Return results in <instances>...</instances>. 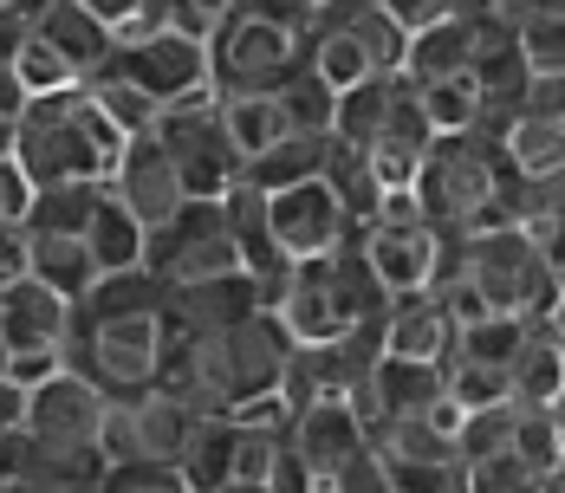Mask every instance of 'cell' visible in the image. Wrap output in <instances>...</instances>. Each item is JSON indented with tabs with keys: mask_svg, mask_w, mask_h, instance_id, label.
I'll return each instance as SVG.
<instances>
[{
	"mask_svg": "<svg viewBox=\"0 0 565 493\" xmlns=\"http://www.w3.org/2000/svg\"><path fill=\"white\" fill-rule=\"evenodd\" d=\"M501 163H508L513 182H546V175H565V124H540V117H494L488 124Z\"/></svg>",
	"mask_w": 565,
	"mask_h": 493,
	"instance_id": "obj_22",
	"label": "cell"
},
{
	"mask_svg": "<svg viewBox=\"0 0 565 493\" xmlns=\"http://www.w3.org/2000/svg\"><path fill=\"white\" fill-rule=\"evenodd\" d=\"M234 7L241 0H157V26H175V33H189V40L209 46V33L222 26Z\"/></svg>",
	"mask_w": 565,
	"mask_h": 493,
	"instance_id": "obj_42",
	"label": "cell"
},
{
	"mask_svg": "<svg viewBox=\"0 0 565 493\" xmlns=\"http://www.w3.org/2000/svg\"><path fill=\"white\" fill-rule=\"evenodd\" d=\"M0 493H33V481L20 468H0Z\"/></svg>",
	"mask_w": 565,
	"mask_h": 493,
	"instance_id": "obj_52",
	"label": "cell"
},
{
	"mask_svg": "<svg viewBox=\"0 0 565 493\" xmlns=\"http://www.w3.org/2000/svg\"><path fill=\"white\" fill-rule=\"evenodd\" d=\"M409 195L443 240H461V234H481V227H508L513 175L494 150V137L468 130V137H436L429 143Z\"/></svg>",
	"mask_w": 565,
	"mask_h": 493,
	"instance_id": "obj_3",
	"label": "cell"
},
{
	"mask_svg": "<svg viewBox=\"0 0 565 493\" xmlns=\"http://www.w3.org/2000/svg\"><path fill=\"white\" fill-rule=\"evenodd\" d=\"M98 493H182V481L170 468H111Z\"/></svg>",
	"mask_w": 565,
	"mask_h": 493,
	"instance_id": "obj_48",
	"label": "cell"
},
{
	"mask_svg": "<svg viewBox=\"0 0 565 493\" xmlns=\"http://www.w3.org/2000/svg\"><path fill=\"white\" fill-rule=\"evenodd\" d=\"M20 274L40 279V286H53L58 299H72V306L98 286V267H92L85 240H78V234H40V227L20 234Z\"/></svg>",
	"mask_w": 565,
	"mask_h": 493,
	"instance_id": "obj_21",
	"label": "cell"
},
{
	"mask_svg": "<svg viewBox=\"0 0 565 493\" xmlns=\"http://www.w3.org/2000/svg\"><path fill=\"white\" fill-rule=\"evenodd\" d=\"M533 344V331L526 319H501V312H488V319H475V325H461L449 337V357L461 364H481V371H501L508 377L513 364H520V351Z\"/></svg>",
	"mask_w": 565,
	"mask_h": 493,
	"instance_id": "obj_27",
	"label": "cell"
},
{
	"mask_svg": "<svg viewBox=\"0 0 565 493\" xmlns=\"http://www.w3.org/2000/svg\"><path fill=\"white\" fill-rule=\"evenodd\" d=\"M436 371H443V396H449L461 416L508 403V377H501V371H481V364H461V357H443Z\"/></svg>",
	"mask_w": 565,
	"mask_h": 493,
	"instance_id": "obj_37",
	"label": "cell"
},
{
	"mask_svg": "<svg viewBox=\"0 0 565 493\" xmlns=\"http://www.w3.org/2000/svg\"><path fill=\"white\" fill-rule=\"evenodd\" d=\"M267 493H319V481L280 448V461H274V474H267Z\"/></svg>",
	"mask_w": 565,
	"mask_h": 493,
	"instance_id": "obj_51",
	"label": "cell"
},
{
	"mask_svg": "<svg viewBox=\"0 0 565 493\" xmlns=\"http://www.w3.org/2000/svg\"><path fill=\"white\" fill-rule=\"evenodd\" d=\"M78 92H85V98L98 105V117L111 124L124 143H130V137H150V124H157V105H150V98H137V92H130V85H124L117 72H92V78H85Z\"/></svg>",
	"mask_w": 565,
	"mask_h": 493,
	"instance_id": "obj_36",
	"label": "cell"
},
{
	"mask_svg": "<svg viewBox=\"0 0 565 493\" xmlns=\"http://www.w3.org/2000/svg\"><path fill=\"white\" fill-rule=\"evenodd\" d=\"M326 169V137H286L280 150H267L260 163L241 169V182L247 189H260V195H274V189H292V182H306V175H319Z\"/></svg>",
	"mask_w": 565,
	"mask_h": 493,
	"instance_id": "obj_34",
	"label": "cell"
},
{
	"mask_svg": "<svg viewBox=\"0 0 565 493\" xmlns=\"http://www.w3.org/2000/svg\"><path fill=\"white\" fill-rule=\"evenodd\" d=\"M202 429V416H189L182 403H175L170 389H137L130 396V468H170L189 454V441Z\"/></svg>",
	"mask_w": 565,
	"mask_h": 493,
	"instance_id": "obj_17",
	"label": "cell"
},
{
	"mask_svg": "<svg viewBox=\"0 0 565 493\" xmlns=\"http://www.w3.org/2000/svg\"><path fill=\"white\" fill-rule=\"evenodd\" d=\"M371 454L384 468H461L455 461V441L443 429H429L423 416H403V422H384L371 429Z\"/></svg>",
	"mask_w": 565,
	"mask_h": 493,
	"instance_id": "obj_28",
	"label": "cell"
},
{
	"mask_svg": "<svg viewBox=\"0 0 565 493\" xmlns=\"http://www.w3.org/2000/svg\"><path fill=\"white\" fill-rule=\"evenodd\" d=\"M26 215H33V182L20 175L13 150H0V227H7V234H20Z\"/></svg>",
	"mask_w": 565,
	"mask_h": 493,
	"instance_id": "obj_44",
	"label": "cell"
},
{
	"mask_svg": "<svg viewBox=\"0 0 565 493\" xmlns=\"http://www.w3.org/2000/svg\"><path fill=\"white\" fill-rule=\"evenodd\" d=\"M391 98H396V72H377L364 85H351L344 98H332V143H351V150H371L384 117H391Z\"/></svg>",
	"mask_w": 565,
	"mask_h": 493,
	"instance_id": "obj_26",
	"label": "cell"
},
{
	"mask_svg": "<svg viewBox=\"0 0 565 493\" xmlns=\"http://www.w3.org/2000/svg\"><path fill=\"white\" fill-rule=\"evenodd\" d=\"M175 481H182V493H222L234 481V422L227 416L195 429L189 454L175 461Z\"/></svg>",
	"mask_w": 565,
	"mask_h": 493,
	"instance_id": "obj_30",
	"label": "cell"
},
{
	"mask_svg": "<svg viewBox=\"0 0 565 493\" xmlns=\"http://www.w3.org/2000/svg\"><path fill=\"white\" fill-rule=\"evenodd\" d=\"M143 274L157 279V292L241 274V247H234V234H227L222 202H189L170 227H157L150 247H143Z\"/></svg>",
	"mask_w": 565,
	"mask_h": 493,
	"instance_id": "obj_8",
	"label": "cell"
},
{
	"mask_svg": "<svg viewBox=\"0 0 565 493\" xmlns=\"http://www.w3.org/2000/svg\"><path fill=\"white\" fill-rule=\"evenodd\" d=\"M157 279L117 274L98 279L72 306V337H65V371H78L98 396H137L163 371V325H157Z\"/></svg>",
	"mask_w": 565,
	"mask_h": 493,
	"instance_id": "obj_1",
	"label": "cell"
},
{
	"mask_svg": "<svg viewBox=\"0 0 565 493\" xmlns=\"http://www.w3.org/2000/svg\"><path fill=\"white\" fill-rule=\"evenodd\" d=\"M306 20L344 33L351 46H364V58H371L377 72H396V65H403V40H409V33L396 26L377 0H326V7H319V13H306Z\"/></svg>",
	"mask_w": 565,
	"mask_h": 493,
	"instance_id": "obj_24",
	"label": "cell"
},
{
	"mask_svg": "<svg viewBox=\"0 0 565 493\" xmlns=\"http://www.w3.org/2000/svg\"><path fill=\"white\" fill-rule=\"evenodd\" d=\"M78 240H85V254H92L98 279L143 274V247H150V234L130 221V208L117 202L111 189H98V195H92V215H85V227H78Z\"/></svg>",
	"mask_w": 565,
	"mask_h": 493,
	"instance_id": "obj_20",
	"label": "cell"
},
{
	"mask_svg": "<svg viewBox=\"0 0 565 493\" xmlns=\"http://www.w3.org/2000/svg\"><path fill=\"white\" fill-rule=\"evenodd\" d=\"M364 234V267L377 274V286L391 299H416L436 286L443 267V234L436 227H409V234H384V227H358Z\"/></svg>",
	"mask_w": 565,
	"mask_h": 493,
	"instance_id": "obj_15",
	"label": "cell"
},
{
	"mask_svg": "<svg viewBox=\"0 0 565 493\" xmlns=\"http://www.w3.org/2000/svg\"><path fill=\"white\" fill-rule=\"evenodd\" d=\"M222 493H267V487H234V481H227V487Z\"/></svg>",
	"mask_w": 565,
	"mask_h": 493,
	"instance_id": "obj_56",
	"label": "cell"
},
{
	"mask_svg": "<svg viewBox=\"0 0 565 493\" xmlns=\"http://www.w3.org/2000/svg\"><path fill=\"white\" fill-rule=\"evenodd\" d=\"M150 143L170 157V169L182 175V195H189V202H222L227 189L241 182V157H234V143H227V130H222L215 92H195V98H182V105L157 110Z\"/></svg>",
	"mask_w": 565,
	"mask_h": 493,
	"instance_id": "obj_6",
	"label": "cell"
},
{
	"mask_svg": "<svg viewBox=\"0 0 565 493\" xmlns=\"http://www.w3.org/2000/svg\"><path fill=\"white\" fill-rule=\"evenodd\" d=\"M222 344V377H227V416L260 403V396H280L286 364H292V337L280 331L274 312H254L241 319L234 331H215Z\"/></svg>",
	"mask_w": 565,
	"mask_h": 493,
	"instance_id": "obj_11",
	"label": "cell"
},
{
	"mask_svg": "<svg viewBox=\"0 0 565 493\" xmlns=\"http://www.w3.org/2000/svg\"><path fill=\"white\" fill-rule=\"evenodd\" d=\"M26 409H33V389H20V384L0 377V436H20V429H26Z\"/></svg>",
	"mask_w": 565,
	"mask_h": 493,
	"instance_id": "obj_50",
	"label": "cell"
},
{
	"mask_svg": "<svg viewBox=\"0 0 565 493\" xmlns=\"http://www.w3.org/2000/svg\"><path fill=\"white\" fill-rule=\"evenodd\" d=\"M274 98L286 105V117H292V130H299V137H326V130H332V92H326L306 65L286 78Z\"/></svg>",
	"mask_w": 565,
	"mask_h": 493,
	"instance_id": "obj_39",
	"label": "cell"
},
{
	"mask_svg": "<svg viewBox=\"0 0 565 493\" xmlns=\"http://www.w3.org/2000/svg\"><path fill=\"white\" fill-rule=\"evenodd\" d=\"M26 7H33V0H0V20H20Z\"/></svg>",
	"mask_w": 565,
	"mask_h": 493,
	"instance_id": "obj_53",
	"label": "cell"
},
{
	"mask_svg": "<svg viewBox=\"0 0 565 493\" xmlns=\"http://www.w3.org/2000/svg\"><path fill=\"white\" fill-rule=\"evenodd\" d=\"M377 344H384V357L443 364V357H449V319H443V306H436L429 292L391 299V312H384V325H377Z\"/></svg>",
	"mask_w": 565,
	"mask_h": 493,
	"instance_id": "obj_23",
	"label": "cell"
},
{
	"mask_svg": "<svg viewBox=\"0 0 565 493\" xmlns=\"http://www.w3.org/2000/svg\"><path fill=\"white\" fill-rule=\"evenodd\" d=\"M319 493H326V487H319Z\"/></svg>",
	"mask_w": 565,
	"mask_h": 493,
	"instance_id": "obj_58",
	"label": "cell"
},
{
	"mask_svg": "<svg viewBox=\"0 0 565 493\" xmlns=\"http://www.w3.org/2000/svg\"><path fill=\"white\" fill-rule=\"evenodd\" d=\"M513 117L565 124V78L559 72H526V78H520V98H513Z\"/></svg>",
	"mask_w": 565,
	"mask_h": 493,
	"instance_id": "obj_43",
	"label": "cell"
},
{
	"mask_svg": "<svg viewBox=\"0 0 565 493\" xmlns=\"http://www.w3.org/2000/svg\"><path fill=\"white\" fill-rule=\"evenodd\" d=\"M533 493H565V474H546V481H540Z\"/></svg>",
	"mask_w": 565,
	"mask_h": 493,
	"instance_id": "obj_54",
	"label": "cell"
},
{
	"mask_svg": "<svg viewBox=\"0 0 565 493\" xmlns=\"http://www.w3.org/2000/svg\"><path fill=\"white\" fill-rule=\"evenodd\" d=\"M98 416H105V396L85 384L78 371H58L33 389V409H26V429L20 436H65V441H98Z\"/></svg>",
	"mask_w": 565,
	"mask_h": 493,
	"instance_id": "obj_19",
	"label": "cell"
},
{
	"mask_svg": "<svg viewBox=\"0 0 565 493\" xmlns=\"http://www.w3.org/2000/svg\"><path fill=\"white\" fill-rule=\"evenodd\" d=\"M513 416H520L513 403H494V409L461 416V429H455V461H488V454H508Z\"/></svg>",
	"mask_w": 565,
	"mask_h": 493,
	"instance_id": "obj_38",
	"label": "cell"
},
{
	"mask_svg": "<svg viewBox=\"0 0 565 493\" xmlns=\"http://www.w3.org/2000/svg\"><path fill=\"white\" fill-rule=\"evenodd\" d=\"M65 371V351H33V357H0V377L20 389H40L46 377H58Z\"/></svg>",
	"mask_w": 565,
	"mask_h": 493,
	"instance_id": "obj_47",
	"label": "cell"
},
{
	"mask_svg": "<svg viewBox=\"0 0 565 493\" xmlns=\"http://www.w3.org/2000/svg\"><path fill=\"white\" fill-rule=\"evenodd\" d=\"M443 267L455 279H468L481 292V306L501 319H526V306L559 279V267L546 254H533L513 227H481V234L443 240Z\"/></svg>",
	"mask_w": 565,
	"mask_h": 493,
	"instance_id": "obj_5",
	"label": "cell"
},
{
	"mask_svg": "<svg viewBox=\"0 0 565 493\" xmlns=\"http://www.w3.org/2000/svg\"><path fill=\"white\" fill-rule=\"evenodd\" d=\"M0 150H7V130H0Z\"/></svg>",
	"mask_w": 565,
	"mask_h": 493,
	"instance_id": "obj_57",
	"label": "cell"
},
{
	"mask_svg": "<svg viewBox=\"0 0 565 493\" xmlns=\"http://www.w3.org/2000/svg\"><path fill=\"white\" fill-rule=\"evenodd\" d=\"M7 150H13L20 175L33 182V195H40V189H98V182H111L117 157H124V137L72 85L58 98H26Z\"/></svg>",
	"mask_w": 565,
	"mask_h": 493,
	"instance_id": "obj_2",
	"label": "cell"
},
{
	"mask_svg": "<svg viewBox=\"0 0 565 493\" xmlns=\"http://www.w3.org/2000/svg\"><path fill=\"white\" fill-rule=\"evenodd\" d=\"M481 26L488 20H429V26H416L409 40H403V65H396V78H409V85H436V78H455V72H468L475 65V46H481Z\"/></svg>",
	"mask_w": 565,
	"mask_h": 493,
	"instance_id": "obj_18",
	"label": "cell"
},
{
	"mask_svg": "<svg viewBox=\"0 0 565 493\" xmlns=\"http://www.w3.org/2000/svg\"><path fill=\"white\" fill-rule=\"evenodd\" d=\"M215 105H222V130H227V143H234V157H241V169L260 163L267 150H280L286 137H292V117H286V105L274 98V92L215 98Z\"/></svg>",
	"mask_w": 565,
	"mask_h": 493,
	"instance_id": "obj_25",
	"label": "cell"
},
{
	"mask_svg": "<svg viewBox=\"0 0 565 493\" xmlns=\"http://www.w3.org/2000/svg\"><path fill=\"white\" fill-rule=\"evenodd\" d=\"M292 7H299V13H319V7H326V0H292Z\"/></svg>",
	"mask_w": 565,
	"mask_h": 493,
	"instance_id": "obj_55",
	"label": "cell"
},
{
	"mask_svg": "<svg viewBox=\"0 0 565 493\" xmlns=\"http://www.w3.org/2000/svg\"><path fill=\"white\" fill-rule=\"evenodd\" d=\"M98 72H117L137 98L170 110L182 98H195V92H209V46L175 33V26H137V33L117 40Z\"/></svg>",
	"mask_w": 565,
	"mask_h": 493,
	"instance_id": "obj_7",
	"label": "cell"
},
{
	"mask_svg": "<svg viewBox=\"0 0 565 493\" xmlns=\"http://www.w3.org/2000/svg\"><path fill=\"white\" fill-rule=\"evenodd\" d=\"M513 53L526 72H559L565 78V13H546V20H526L513 33Z\"/></svg>",
	"mask_w": 565,
	"mask_h": 493,
	"instance_id": "obj_40",
	"label": "cell"
},
{
	"mask_svg": "<svg viewBox=\"0 0 565 493\" xmlns=\"http://www.w3.org/2000/svg\"><path fill=\"white\" fill-rule=\"evenodd\" d=\"M111 189L117 202L130 208V221L143 227V234H157V227H170L182 208H189V195H182V175L170 169V157L150 143V137H130L124 143V157H117L111 169Z\"/></svg>",
	"mask_w": 565,
	"mask_h": 493,
	"instance_id": "obj_13",
	"label": "cell"
},
{
	"mask_svg": "<svg viewBox=\"0 0 565 493\" xmlns=\"http://www.w3.org/2000/svg\"><path fill=\"white\" fill-rule=\"evenodd\" d=\"M461 493H533L540 487V474H526L520 461H513V448L508 454H488V461H461Z\"/></svg>",
	"mask_w": 565,
	"mask_h": 493,
	"instance_id": "obj_41",
	"label": "cell"
},
{
	"mask_svg": "<svg viewBox=\"0 0 565 493\" xmlns=\"http://www.w3.org/2000/svg\"><path fill=\"white\" fill-rule=\"evenodd\" d=\"M260 221H267V247L280 254V267L326 260L344 234L358 227V221H344L339 195H332L319 175H306V182H292V189L260 195Z\"/></svg>",
	"mask_w": 565,
	"mask_h": 493,
	"instance_id": "obj_9",
	"label": "cell"
},
{
	"mask_svg": "<svg viewBox=\"0 0 565 493\" xmlns=\"http://www.w3.org/2000/svg\"><path fill=\"white\" fill-rule=\"evenodd\" d=\"M326 493H391V474H384V461L371 454V441H364V448L344 461L339 474L326 481Z\"/></svg>",
	"mask_w": 565,
	"mask_h": 493,
	"instance_id": "obj_46",
	"label": "cell"
},
{
	"mask_svg": "<svg viewBox=\"0 0 565 493\" xmlns=\"http://www.w3.org/2000/svg\"><path fill=\"white\" fill-rule=\"evenodd\" d=\"M20 26H26L40 46H53V53L78 72V85H85V78L111 58V46H117L111 26H98L78 0H33V7L20 13Z\"/></svg>",
	"mask_w": 565,
	"mask_h": 493,
	"instance_id": "obj_16",
	"label": "cell"
},
{
	"mask_svg": "<svg viewBox=\"0 0 565 493\" xmlns=\"http://www.w3.org/2000/svg\"><path fill=\"white\" fill-rule=\"evenodd\" d=\"M546 13H565V0H488V26L501 33H520L526 20H546Z\"/></svg>",
	"mask_w": 565,
	"mask_h": 493,
	"instance_id": "obj_49",
	"label": "cell"
},
{
	"mask_svg": "<svg viewBox=\"0 0 565 493\" xmlns=\"http://www.w3.org/2000/svg\"><path fill=\"white\" fill-rule=\"evenodd\" d=\"M98 26H111V40L137 33V26H157V0H78Z\"/></svg>",
	"mask_w": 565,
	"mask_h": 493,
	"instance_id": "obj_45",
	"label": "cell"
},
{
	"mask_svg": "<svg viewBox=\"0 0 565 493\" xmlns=\"http://www.w3.org/2000/svg\"><path fill=\"white\" fill-rule=\"evenodd\" d=\"M513 461L526 468V474H565V416L559 409H520L513 416Z\"/></svg>",
	"mask_w": 565,
	"mask_h": 493,
	"instance_id": "obj_32",
	"label": "cell"
},
{
	"mask_svg": "<svg viewBox=\"0 0 565 493\" xmlns=\"http://www.w3.org/2000/svg\"><path fill=\"white\" fill-rule=\"evenodd\" d=\"M306 58V13L292 0H241L209 33V92L215 98H254L280 92Z\"/></svg>",
	"mask_w": 565,
	"mask_h": 493,
	"instance_id": "obj_4",
	"label": "cell"
},
{
	"mask_svg": "<svg viewBox=\"0 0 565 493\" xmlns=\"http://www.w3.org/2000/svg\"><path fill=\"white\" fill-rule=\"evenodd\" d=\"M358 448H364V422H358L351 396H312V403H299L292 422H286V454H292L319 487L339 474Z\"/></svg>",
	"mask_w": 565,
	"mask_h": 493,
	"instance_id": "obj_12",
	"label": "cell"
},
{
	"mask_svg": "<svg viewBox=\"0 0 565 493\" xmlns=\"http://www.w3.org/2000/svg\"><path fill=\"white\" fill-rule=\"evenodd\" d=\"M72 337V299H58L40 279H7L0 286V357H33V351H65Z\"/></svg>",
	"mask_w": 565,
	"mask_h": 493,
	"instance_id": "obj_14",
	"label": "cell"
},
{
	"mask_svg": "<svg viewBox=\"0 0 565 493\" xmlns=\"http://www.w3.org/2000/svg\"><path fill=\"white\" fill-rule=\"evenodd\" d=\"M7 78H13L26 98H58V92L78 85V72H72L53 46H40L26 26H20V40H13V53H7Z\"/></svg>",
	"mask_w": 565,
	"mask_h": 493,
	"instance_id": "obj_35",
	"label": "cell"
},
{
	"mask_svg": "<svg viewBox=\"0 0 565 493\" xmlns=\"http://www.w3.org/2000/svg\"><path fill=\"white\" fill-rule=\"evenodd\" d=\"M416 105H423V117H429V130H436V137H468V130H481V124H488L481 92H475V78H468V72L436 78V85H416Z\"/></svg>",
	"mask_w": 565,
	"mask_h": 493,
	"instance_id": "obj_31",
	"label": "cell"
},
{
	"mask_svg": "<svg viewBox=\"0 0 565 493\" xmlns=\"http://www.w3.org/2000/svg\"><path fill=\"white\" fill-rule=\"evenodd\" d=\"M267 312V279H254L247 267L222 279H202V286H175L157 299V325H163V344L175 337H215V331H234L241 319Z\"/></svg>",
	"mask_w": 565,
	"mask_h": 493,
	"instance_id": "obj_10",
	"label": "cell"
},
{
	"mask_svg": "<svg viewBox=\"0 0 565 493\" xmlns=\"http://www.w3.org/2000/svg\"><path fill=\"white\" fill-rule=\"evenodd\" d=\"M299 65H306L332 98H344V92H351V85H364V78H377V65L364 58V46H351L344 33L312 26V20H306V58H299Z\"/></svg>",
	"mask_w": 565,
	"mask_h": 493,
	"instance_id": "obj_29",
	"label": "cell"
},
{
	"mask_svg": "<svg viewBox=\"0 0 565 493\" xmlns=\"http://www.w3.org/2000/svg\"><path fill=\"white\" fill-rule=\"evenodd\" d=\"M559 396H565L559 344H526L520 364L508 371V403L513 409H559Z\"/></svg>",
	"mask_w": 565,
	"mask_h": 493,
	"instance_id": "obj_33",
	"label": "cell"
}]
</instances>
